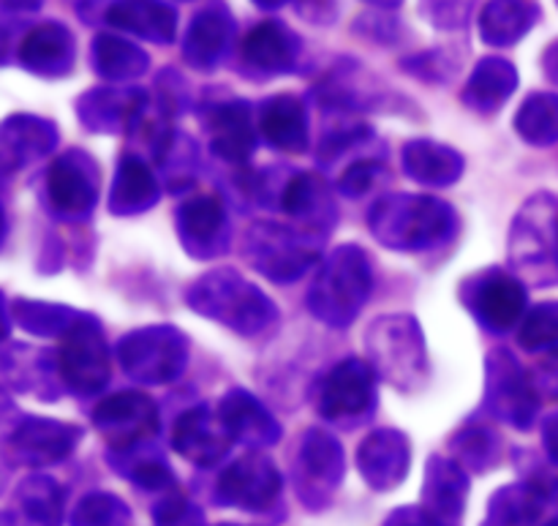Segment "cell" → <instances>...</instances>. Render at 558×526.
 I'll return each mask as SVG.
<instances>
[{
  "label": "cell",
  "mask_w": 558,
  "mask_h": 526,
  "mask_svg": "<svg viewBox=\"0 0 558 526\" xmlns=\"http://www.w3.org/2000/svg\"><path fill=\"white\" fill-rule=\"evenodd\" d=\"M466 309L477 316L480 325L490 333H507L521 322L526 309V289L510 273L490 267L469 278L461 289Z\"/></svg>",
  "instance_id": "11"
},
{
  "label": "cell",
  "mask_w": 558,
  "mask_h": 526,
  "mask_svg": "<svg viewBox=\"0 0 558 526\" xmlns=\"http://www.w3.org/2000/svg\"><path fill=\"white\" fill-rule=\"evenodd\" d=\"M512 265L537 284L558 282V213L550 194H537L515 218L510 240Z\"/></svg>",
  "instance_id": "5"
},
{
  "label": "cell",
  "mask_w": 558,
  "mask_h": 526,
  "mask_svg": "<svg viewBox=\"0 0 558 526\" xmlns=\"http://www.w3.org/2000/svg\"><path fill=\"white\" fill-rule=\"evenodd\" d=\"M180 240L196 260H213L229 246V218L218 196H194L178 213Z\"/></svg>",
  "instance_id": "21"
},
{
  "label": "cell",
  "mask_w": 558,
  "mask_h": 526,
  "mask_svg": "<svg viewBox=\"0 0 558 526\" xmlns=\"http://www.w3.org/2000/svg\"><path fill=\"white\" fill-rule=\"evenodd\" d=\"M259 131L272 147L300 153L308 147V112L292 93L267 98L259 107Z\"/></svg>",
  "instance_id": "28"
},
{
  "label": "cell",
  "mask_w": 558,
  "mask_h": 526,
  "mask_svg": "<svg viewBox=\"0 0 558 526\" xmlns=\"http://www.w3.org/2000/svg\"><path fill=\"white\" fill-rule=\"evenodd\" d=\"M76 14L156 44H172L178 33V11L163 0H80Z\"/></svg>",
  "instance_id": "9"
},
{
  "label": "cell",
  "mask_w": 558,
  "mask_h": 526,
  "mask_svg": "<svg viewBox=\"0 0 558 526\" xmlns=\"http://www.w3.org/2000/svg\"><path fill=\"white\" fill-rule=\"evenodd\" d=\"M9 518L16 526H60L63 522V491L54 480L36 475L16 489Z\"/></svg>",
  "instance_id": "33"
},
{
  "label": "cell",
  "mask_w": 558,
  "mask_h": 526,
  "mask_svg": "<svg viewBox=\"0 0 558 526\" xmlns=\"http://www.w3.org/2000/svg\"><path fill=\"white\" fill-rule=\"evenodd\" d=\"M365 3L379 5V9H398V5H401L403 0H365Z\"/></svg>",
  "instance_id": "56"
},
{
  "label": "cell",
  "mask_w": 558,
  "mask_h": 526,
  "mask_svg": "<svg viewBox=\"0 0 558 526\" xmlns=\"http://www.w3.org/2000/svg\"><path fill=\"white\" fill-rule=\"evenodd\" d=\"M123 371L142 385H167L178 380L189 360V342L167 325L145 327L125 336L118 347Z\"/></svg>",
  "instance_id": "7"
},
{
  "label": "cell",
  "mask_w": 558,
  "mask_h": 526,
  "mask_svg": "<svg viewBox=\"0 0 558 526\" xmlns=\"http://www.w3.org/2000/svg\"><path fill=\"white\" fill-rule=\"evenodd\" d=\"M156 104H158V109H161L163 118H174V115H180V109H183L185 80L174 69H167L158 74Z\"/></svg>",
  "instance_id": "46"
},
{
  "label": "cell",
  "mask_w": 558,
  "mask_h": 526,
  "mask_svg": "<svg viewBox=\"0 0 558 526\" xmlns=\"http://www.w3.org/2000/svg\"><path fill=\"white\" fill-rule=\"evenodd\" d=\"M539 20V5L532 0H490L480 14V36L490 47H512Z\"/></svg>",
  "instance_id": "32"
},
{
  "label": "cell",
  "mask_w": 558,
  "mask_h": 526,
  "mask_svg": "<svg viewBox=\"0 0 558 526\" xmlns=\"http://www.w3.org/2000/svg\"><path fill=\"white\" fill-rule=\"evenodd\" d=\"M93 423L107 437L114 451H123V447L142 445L150 437H156L158 409L145 393H118V396L98 404L96 413H93Z\"/></svg>",
  "instance_id": "15"
},
{
  "label": "cell",
  "mask_w": 558,
  "mask_h": 526,
  "mask_svg": "<svg viewBox=\"0 0 558 526\" xmlns=\"http://www.w3.org/2000/svg\"><path fill=\"white\" fill-rule=\"evenodd\" d=\"M311 238L314 235L281 224H256L245 232V260L272 282H298L319 262V246Z\"/></svg>",
  "instance_id": "6"
},
{
  "label": "cell",
  "mask_w": 558,
  "mask_h": 526,
  "mask_svg": "<svg viewBox=\"0 0 558 526\" xmlns=\"http://www.w3.org/2000/svg\"><path fill=\"white\" fill-rule=\"evenodd\" d=\"M234 41V20L227 5L218 3L205 5L199 14L191 20L189 33L183 41V58L194 69L213 71L223 63Z\"/></svg>",
  "instance_id": "23"
},
{
  "label": "cell",
  "mask_w": 558,
  "mask_h": 526,
  "mask_svg": "<svg viewBox=\"0 0 558 526\" xmlns=\"http://www.w3.org/2000/svg\"><path fill=\"white\" fill-rule=\"evenodd\" d=\"M532 380H534V385L545 393V396L556 398L558 402V352L550 355V358H545L543 363L537 366V371H534Z\"/></svg>",
  "instance_id": "50"
},
{
  "label": "cell",
  "mask_w": 558,
  "mask_h": 526,
  "mask_svg": "<svg viewBox=\"0 0 558 526\" xmlns=\"http://www.w3.org/2000/svg\"><path fill=\"white\" fill-rule=\"evenodd\" d=\"M58 371L63 385L76 396H93L109 382V347L96 316L80 320L60 336Z\"/></svg>",
  "instance_id": "8"
},
{
  "label": "cell",
  "mask_w": 558,
  "mask_h": 526,
  "mask_svg": "<svg viewBox=\"0 0 558 526\" xmlns=\"http://www.w3.org/2000/svg\"><path fill=\"white\" fill-rule=\"evenodd\" d=\"M281 494V475L262 453H248L223 469L216 486V502L240 511H267Z\"/></svg>",
  "instance_id": "14"
},
{
  "label": "cell",
  "mask_w": 558,
  "mask_h": 526,
  "mask_svg": "<svg viewBox=\"0 0 558 526\" xmlns=\"http://www.w3.org/2000/svg\"><path fill=\"white\" fill-rule=\"evenodd\" d=\"M343 478V451L330 434L314 429L305 434L298 458V491L308 507L330 502L332 491Z\"/></svg>",
  "instance_id": "17"
},
{
  "label": "cell",
  "mask_w": 558,
  "mask_h": 526,
  "mask_svg": "<svg viewBox=\"0 0 558 526\" xmlns=\"http://www.w3.org/2000/svg\"><path fill=\"white\" fill-rule=\"evenodd\" d=\"M232 442L223 420L210 407L189 409L185 415H180L172 429L174 451L199 467H213L221 462Z\"/></svg>",
  "instance_id": "22"
},
{
  "label": "cell",
  "mask_w": 558,
  "mask_h": 526,
  "mask_svg": "<svg viewBox=\"0 0 558 526\" xmlns=\"http://www.w3.org/2000/svg\"><path fill=\"white\" fill-rule=\"evenodd\" d=\"M145 107L147 93L140 87H96L80 98L76 112L85 129L118 134V131L136 129L142 123Z\"/></svg>",
  "instance_id": "19"
},
{
  "label": "cell",
  "mask_w": 558,
  "mask_h": 526,
  "mask_svg": "<svg viewBox=\"0 0 558 526\" xmlns=\"http://www.w3.org/2000/svg\"><path fill=\"white\" fill-rule=\"evenodd\" d=\"M456 447V456L466 464L469 469H477V473H485V469L494 467L499 462V437L490 429H483V426H474V429H461L450 442Z\"/></svg>",
  "instance_id": "40"
},
{
  "label": "cell",
  "mask_w": 558,
  "mask_h": 526,
  "mask_svg": "<svg viewBox=\"0 0 558 526\" xmlns=\"http://www.w3.org/2000/svg\"><path fill=\"white\" fill-rule=\"evenodd\" d=\"M44 0H3L5 11H36L41 9Z\"/></svg>",
  "instance_id": "54"
},
{
  "label": "cell",
  "mask_w": 558,
  "mask_h": 526,
  "mask_svg": "<svg viewBox=\"0 0 558 526\" xmlns=\"http://www.w3.org/2000/svg\"><path fill=\"white\" fill-rule=\"evenodd\" d=\"M101 191V175L96 162L82 151H69L49 167L47 200L49 207L65 222L90 216Z\"/></svg>",
  "instance_id": "13"
},
{
  "label": "cell",
  "mask_w": 558,
  "mask_h": 526,
  "mask_svg": "<svg viewBox=\"0 0 558 526\" xmlns=\"http://www.w3.org/2000/svg\"><path fill=\"white\" fill-rule=\"evenodd\" d=\"M368 227L376 240L390 249H428L456 227V213L450 205L430 196H385L376 202L368 216Z\"/></svg>",
  "instance_id": "2"
},
{
  "label": "cell",
  "mask_w": 558,
  "mask_h": 526,
  "mask_svg": "<svg viewBox=\"0 0 558 526\" xmlns=\"http://www.w3.org/2000/svg\"><path fill=\"white\" fill-rule=\"evenodd\" d=\"M243 71L254 76H278L294 71L300 60V36L283 22H262L240 44Z\"/></svg>",
  "instance_id": "18"
},
{
  "label": "cell",
  "mask_w": 558,
  "mask_h": 526,
  "mask_svg": "<svg viewBox=\"0 0 558 526\" xmlns=\"http://www.w3.org/2000/svg\"><path fill=\"white\" fill-rule=\"evenodd\" d=\"M521 344L532 352L537 349H554L558 347V303H543L537 309L529 311L521 327Z\"/></svg>",
  "instance_id": "42"
},
{
  "label": "cell",
  "mask_w": 558,
  "mask_h": 526,
  "mask_svg": "<svg viewBox=\"0 0 558 526\" xmlns=\"http://www.w3.org/2000/svg\"><path fill=\"white\" fill-rule=\"evenodd\" d=\"M281 211L298 218L308 235H327L336 224V202L319 175H292L283 189Z\"/></svg>",
  "instance_id": "26"
},
{
  "label": "cell",
  "mask_w": 558,
  "mask_h": 526,
  "mask_svg": "<svg viewBox=\"0 0 558 526\" xmlns=\"http://www.w3.org/2000/svg\"><path fill=\"white\" fill-rule=\"evenodd\" d=\"M223 526H232V524H223Z\"/></svg>",
  "instance_id": "57"
},
{
  "label": "cell",
  "mask_w": 558,
  "mask_h": 526,
  "mask_svg": "<svg viewBox=\"0 0 558 526\" xmlns=\"http://www.w3.org/2000/svg\"><path fill=\"white\" fill-rule=\"evenodd\" d=\"M368 256L357 246H341L327 256L308 295V309L332 327H347L371 292Z\"/></svg>",
  "instance_id": "3"
},
{
  "label": "cell",
  "mask_w": 558,
  "mask_h": 526,
  "mask_svg": "<svg viewBox=\"0 0 558 526\" xmlns=\"http://www.w3.org/2000/svg\"><path fill=\"white\" fill-rule=\"evenodd\" d=\"M298 16L311 25H332L338 20V0H292Z\"/></svg>",
  "instance_id": "49"
},
{
  "label": "cell",
  "mask_w": 558,
  "mask_h": 526,
  "mask_svg": "<svg viewBox=\"0 0 558 526\" xmlns=\"http://www.w3.org/2000/svg\"><path fill=\"white\" fill-rule=\"evenodd\" d=\"M90 58L96 74L109 82H129L147 71V55L136 44L125 41L120 36H109V33L96 36Z\"/></svg>",
  "instance_id": "37"
},
{
  "label": "cell",
  "mask_w": 558,
  "mask_h": 526,
  "mask_svg": "<svg viewBox=\"0 0 558 526\" xmlns=\"http://www.w3.org/2000/svg\"><path fill=\"white\" fill-rule=\"evenodd\" d=\"M376 404V369L357 358H349L338 363L325 376L316 396V409L322 418L330 423L343 420H360L374 413Z\"/></svg>",
  "instance_id": "12"
},
{
  "label": "cell",
  "mask_w": 558,
  "mask_h": 526,
  "mask_svg": "<svg viewBox=\"0 0 558 526\" xmlns=\"http://www.w3.org/2000/svg\"><path fill=\"white\" fill-rule=\"evenodd\" d=\"M485 407L515 429H529L537 418L539 396L532 376L521 369L507 349H496L488 358V391Z\"/></svg>",
  "instance_id": "10"
},
{
  "label": "cell",
  "mask_w": 558,
  "mask_h": 526,
  "mask_svg": "<svg viewBox=\"0 0 558 526\" xmlns=\"http://www.w3.org/2000/svg\"><path fill=\"white\" fill-rule=\"evenodd\" d=\"M14 309L20 325L25 327V331L36 333V336H63V333L80 320L76 311L52 303H36V300H20Z\"/></svg>",
  "instance_id": "39"
},
{
  "label": "cell",
  "mask_w": 558,
  "mask_h": 526,
  "mask_svg": "<svg viewBox=\"0 0 558 526\" xmlns=\"http://www.w3.org/2000/svg\"><path fill=\"white\" fill-rule=\"evenodd\" d=\"M518 134L532 145H554L558 142V96L534 93L518 109Z\"/></svg>",
  "instance_id": "38"
},
{
  "label": "cell",
  "mask_w": 558,
  "mask_h": 526,
  "mask_svg": "<svg viewBox=\"0 0 558 526\" xmlns=\"http://www.w3.org/2000/svg\"><path fill=\"white\" fill-rule=\"evenodd\" d=\"M210 147L221 162L245 164L256 147L254 109L248 101H223L207 112Z\"/></svg>",
  "instance_id": "24"
},
{
  "label": "cell",
  "mask_w": 558,
  "mask_h": 526,
  "mask_svg": "<svg viewBox=\"0 0 558 526\" xmlns=\"http://www.w3.org/2000/svg\"><path fill=\"white\" fill-rule=\"evenodd\" d=\"M158 202V183L153 178V169L136 156H125L118 167L112 194H109V207L114 216H134V213L147 211Z\"/></svg>",
  "instance_id": "35"
},
{
  "label": "cell",
  "mask_w": 558,
  "mask_h": 526,
  "mask_svg": "<svg viewBox=\"0 0 558 526\" xmlns=\"http://www.w3.org/2000/svg\"><path fill=\"white\" fill-rule=\"evenodd\" d=\"M518 87V71L505 58H483L463 91V104L477 112L490 115L512 96Z\"/></svg>",
  "instance_id": "34"
},
{
  "label": "cell",
  "mask_w": 558,
  "mask_h": 526,
  "mask_svg": "<svg viewBox=\"0 0 558 526\" xmlns=\"http://www.w3.org/2000/svg\"><path fill=\"white\" fill-rule=\"evenodd\" d=\"M354 27H357V33L376 38V41H396V36L401 33V22L392 20L390 14H365L360 16Z\"/></svg>",
  "instance_id": "48"
},
{
  "label": "cell",
  "mask_w": 558,
  "mask_h": 526,
  "mask_svg": "<svg viewBox=\"0 0 558 526\" xmlns=\"http://www.w3.org/2000/svg\"><path fill=\"white\" fill-rule=\"evenodd\" d=\"M371 366L401 391H414L428 374L425 344L417 320L412 316H381L365 336Z\"/></svg>",
  "instance_id": "4"
},
{
  "label": "cell",
  "mask_w": 558,
  "mask_h": 526,
  "mask_svg": "<svg viewBox=\"0 0 558 526\" xmlns=\"http://www.w3.org/2000/svg\"><path fill=\"white\" fill-rule=\"evenodd\" d=\"M131 513L118 497L112 494H90L80 502L74 511L71 526H125Z\"/></svg>",
  "instance_id": "41"
},
{
  "label": "cell",
  "mask_w": 558,
  "mask_h": 526,
  "mask_svg": "<svg viewBox=\"0 0 558 526\" xmlns=\"http://www.w3.org/2000/svg\"><path fill=\"white\" fill-rule=\"evenodd\" d=\"M16 58H20L22 69H27L31 74L44 76V80H58V76L71 74V69H74V36L60 22H41V25L31 27L25 33Z\"/></svg>",
  "instance_id": "20"
},
{
  "label": "cell",
  "mask_w": 558,
  "mask_h": 526,
  "mask_svg": "<svg viewBox=\"0 0 558 526\" xmlns=\"http://www.w3.org/2000/svg\"><path fill=\"white\" fill-rule=\"evenodd\" d=\"M403 167L414 180L425 186H447L452 180L461 178L463 158L447 145H436V142L417 140L409 142L403 151Z\"/></svg>",
  "instance_id": "36"
},
{
  "label": "cell",
  "mask_w": 558,
  "mask_h": 526,
  "mask_svg": "<svg viewBox=\"0 0 558 526\" xmlns=\"http://www.w3.org/2000/svg\"><path fill=\"white\" fill-rule=\"evenodd\" d=\"M254 3L265 11H276V9H281L283 3H289V0H254Z\"/></svg>",
  "instance_id": "55"
},
{
  "label": "cell",
  "mask_w": 558,
  "mask_h": 526,
  "mask_svg": "<svg viewBox=\"0 0 558 526\" xmlns=\"http://www.w3.org/2000/svg\"><path fill=\"white\" fill-rule=\"evenodd\" d=\"M82 431L76 426L58 423V420L25 418L5 440V453L22 467H49L63 462L80 442Z\"/></svg>",
  "instance_id": "16"
},
{
  "label": "cell",
  "mask_w": 558,
  "mask_h": 526,
  "mask_svg": "<svg viewBox=\"0 0 558 526\" xmlns=\"http://www.w3.org/2000/svg\"><path fill=\"white\" fill-rule=\"evenodd\" d=\"M477 0H423V14L439 31L463 27L472 16Z\"/></svg>",
  "instance_id": "44"
},
{
  "label": "cell",
  "mask_w": 558,
  "mask_h": 526,
  "mask_svg": "<svg viewBox=\"0 0 558 526\" xmlns=\"http://www.w3.org/2000/svg\"><path fill=\"white\" fill-rule=\"evenodd\" d=\"M158 526H202V513L194 505L183 500L180 494H172L156 507Z\"/></svg>",
  "instance_id": "47"
},
{
  "label": "cell",
  "mask_w": 558,
  "mask_h": 526,
  "mask_svg": "<svg viewBox=\"0 0 558 526\" xmlns=\"http://www.w3.org/2000/svg\"><path fill=\"white\" fill-rule=\"evenodd\" d=\"M543 69H545V74H548V80L558 85V41L550 44L548 52L543 55Z\"/></svg>",
  "instance_id": "53"
},
{
  "label": "cell",
  "mask_w": 558,
  "mask_h": 526,
  "mask_svg": "<svg viewBox=\"0 0 558 526\" xmlns=\"http://www.w3.org/2000/svg\"><path fill=\"white\" fill-rule=\"evenodd\" d=\"M469 480L450 458H430L423 489V511L441 526H458L466 505Z\"/></svg>",
  "instance_id": "27"
},
{
  "label": "cell",
  "mask_w": 558,
  "mask_h": 526,
  "mask_svg": "<svg viewBox=\"0 0 558 526\" xmlns=\"http://www.w3.org/2000/svg\"><path fill=\"white\" fill-rule=\"evenodd\" d=\"M543 442H545V451H548L550 462L558 464V413H554L548 420H545Z\"/></svg>",
  "instance_id": "52"
},
{
  "label": "cell",
  "mask_w": 558,
  "mask_h": 526,
  "mask_svg": "<svg viewBox=\"0 0 558 526\" xmlns=\"http://www.w3.org/2000/svg\"><path fill=\"white\" fill-rule=\"evenodd\" d=\"M58 142V131L54 123L33 115H14L5 120L3 125V167L5 172H14L16 167L36 162V158L47 156Z\"/></svg>",
  "instance_id": "31"
},
{
  "label": "cell",
  "mask_w": 558,
  "mask_h": 526,
  "mask_svg": "<svg viewBox=\"0 0 558 526\" xmlns=\"http://www.w3.org/2000/svg\"><path fill=\"white\" fill-rule=\"evenodd\" d=\"M403 71L420 76V80L428 82H447L452 74H456L458 63L445 52V49H434V52H423L417 58L403 60Z\"/></svg>",
  "instance_id": "45"
},
{
  "label": "cell",
  "mask_w": 558,
  "mask_h": 526,
  "mask_svg": "<svg viewBox=\"0 0 558 526\" xmlns=\"http://www.w3.org/2000/svg\"><path fill=\"white\" fill-rule=\"evenodd\" d=\"M558 497V483H518L507 486L490 500L483 526H534L548 502Z\"/></svg>",
  "instance_id": "30"
},
{
  "label": "cell",
  "mask_w": 558,
  "mask_h": 526,
  "mask_svg": "<svg viewBox=\"0 0 558 526\" xmlns=\"http://www.w3.org/2000/svg\"><path fill=\"white\" fill-rule=\"evenodd\" d=\"M385 526H441L436 518H430L423 507H401L387 518Z\"/></svg>",
  "instance_id": "51"
},
{
  "label": "cell",
  "mask_w": 558,
  "mask_h": 526,
  "mask_svg": "<svg viewBox=\"0 0 558 526\" xmlns=\"http://www.w3.org/2000/svg\"><path fill=\"white\" fill-rule=\"evenodd\" d=\"M357 464L376 491L396 489L409 473V440L401 431H376L360 445Z\"/></svg>",
  "instance_id": "25"
},
{
  "label": "cell",
  "mask_w": 558,
  "mask_h": 526,
  "mask_svg": "<svg viewBox=\"0 0 558 526\" xmlns=\"http://www.w3.org/2000/svg\"><path fill=\"white\" fill-rule=\"evenodd\" d=\"M218 418L223 420L232 440L245 442V445L265 447L281 437L272 415L251 393L240 391V387H234V391L223 396L221 407H218Z\"/></svg>",
  "instance_id": "29"
},
{
  "label": "cell",
  "mask_w": 558,
  "mask_h": 526,
  "mask_svg": "<svg viewBox=\"0 0 558 526\" xmlns=\"http://www.w3.org/2000/svg\"><path fill=\"white\" fill-rule=\"evenodd\" d=\"M189 303L194 311L218 320L243 336L262 333L278 320L276 306L267 300V295L229 267L202 276L189 289Z\"/></svg>",
  "instance_id": "1"
},
{
  "label": "cell",
  "mask_w": 558,
  "mask_h": 526,
  "mask_svg": "<svg viewBox=\"0 0 558 526\" xmlns=\"http://www.w3.org/2000/svg\"><path fill=\"white\" fill-rule=\"evenodd\" d=\"M385 175H387L385 164L376 162L374 156H365V158H357V162H352L347 169H343L338 186H341L343 194L363 196L365 191H371L376 183H381Z\"/></svg>",
  "instance_id": "43"
}]
</instances>
